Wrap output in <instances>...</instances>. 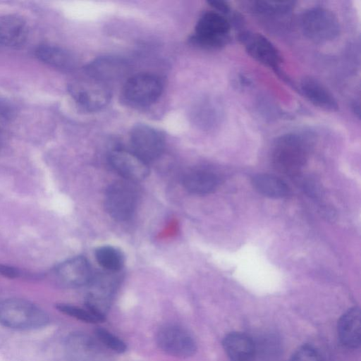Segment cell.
<instances>
[{
	"mask_svg": "<svg viewBox=\"0 0 361 361\" xmlns=\"http://www.w3.org/2000/svg\"><path fill=\"white\" fill-rule=\"evenodd\" d=\"M48 314L33 303L10 298L0 302V323L11 329L26 330L46 326Z\"/></svg>",
	"mask_w": 361,
	"mask_h": 361,
	"instance_id": "1",
	"label": "cell"
},
{
	"mask_svg": "<svg viewBox=\"0 0 361 361\" xmlns=\"http://www.w3.org/2000/svg\"><path fill=\"white\" fill-rule=\"evenodd\" d=\"M308 145L300 135L290 133L274 142L272 161L277 170L288 176L298 174L307 161Z\"/></svg>",
	"mask_w": 361,
	"mask_h": 361,
	"instance_id": "2",
	"label": "cell"
},
{
	"mask_svg": "<svg viewBox=\"0 0 361 361\" xmlns=\"http://www.w3.org/2000/svg\"><path fill=\"white\" fill-rule=\"evenodd\" d=\"M300 26L306 37L315 42H326L337 37L340 24L331 10L314 7L306 10L300 18Z\"/></svg>",
	"mask_w": 361,
	"mask_h": 361,
	"instance_id": "3",
	"label": "cell"
},
{
	"mask_svg": "<svg viewBox=\"0 0 361 361\" xmlns=\"http://www.w3.org/2000/svg\"><path fill=\"white\" fill-rule=\"evenodd\" d=\"M229 31V22L222 14L217 11H208L198 20L190 41L202 48H220L228 39Z\"/></svg>",
	"mask_w": 361,
	"mask_h": 361,
	"instance_id": "4",
	"label": "cell"
},
{
	"mask_svg": "<svg viewBox=\"0 0 361 361\" xmlns=\"http://www.w3.org/2000/svg\"><path fill=\"white\" fill-rule=\"evenodd\" d=\"M162 90V82L157 76L142 73L128 78L123 87L122 95L128 104L145 107L157 102Z\"/></svg>",
	"mask_w": 361,
	"mask_h": 361,
	"instance_id": "5",
	"label": "cell"
},
{
	"mask_svg": "<svg viewBox=\"0 0 361 361\" xmlns=\"http://www.w3.org/2000/svg\"><path fill=\"white\" fill-rule=\"evenodd\" d=\"M137 192L130 181H116L111 184L105 194L104 204L109 214L119 221L130 219L135 210Z\"/></svg>",
	"mask_w": 361,
	"mask_h": 361,
	"instance_id": "6",
	"label": "cell"
},
{
	"mask_svg": "<svg viewBox=\"0 0 361 361\" xmlns=\"http://www.w3.org/2000/svg\"><path fill=\"white\" fill-rule=\"evenodd\" d=\"M68 92L73 100L88 111L104 109L111 98L108 85L92 78L70 84Z\"/></svg>",
	"mask_w": 361,
	"mask_h": 361,
	"instance_id": "7",
	"label": "cell"
},
{
	"mask_svg": "<svg viewBox=\"0 0 361 361\" xmlns=\"http://www.w3.org/2000/svg\"><path fill=\"white\" fill-rule=\"evenodd\" d=\"M156 342L165 353L178 358H188L197 351L193 337L185 329L175 324L161 327L157 333Z\"/></svg>",
	"mask_w": 361,
	"mask_h": 361,
	"instance_id": "8",
	"label": "cell"
},
{
	"mask_svg": "<svg viewBox=\"0 0 361 361\" xmlns=\"http://www.w3.org/2000/svg\"><path fill=\"white\" fill-rule=\"evenodd\" d=\"M130 140L133 152L147 163L159 158L164 149L163 134L145 124H137L132 128Z\"/></svg>",
	"mask_w": 361,
	"mask_h": 361,
	"instance_id": "9",
	"label": "cell"
},
{
	"mask_svg": "<svg viewBox=\"0 0 361 361\" xmlns=\"http://www.w3.org/2000/svg\"><path fill=\"white\" fill-rule=\"evenodd\" d=\"M109 161L114 170L130 182L142 180L149 173L148 163L133 152L114 149L111 152Z\"/></svg>",
	"mask_w": 361,
	"mask_h": 361,
	"instance_id": "10",
	"label": "cell"
},
{
	"mask_svg": "<svg viewBox=\"0 0 361 361\" xmlns=\"http://www.w3.org/2000/svg\"><path fill=\"white\" fill-rule=\"evenodd\" d=\"M247 52L261 63L278 68L282 63V56L275 45L259 33L246 32L240 37Z\"/></svg>",
	"mask_w": 361,
	"mask_h": 361,
	"instance_id": "11",
	"label": "cell"
},
{
	"mask_svg": "<svg viewBox=\"0 0 361 361\" xmlns=\"http://www.w3.org/2000/svg\"><path fill=\"white\" fill-rule=\"evenodd\" d=\"M59 279L66 286L77 288L90 284L93 274L88 260L82 256H77L59 264L56 269Z\"/></svg>",
	"mask_w": 361,
	"mask_h": 361,
	"instance_id": "12",
	"label": "cell"
},
{
	"mask_svg": "<svg viewBox=\"0 0 361 361\" xmlns=\"http://www.w3.org/2000/svg\"><path fill=\"white\" fill-rule=\"evenodd\" d=\"M337 331L339 341L343 345L352 349L360 347L361 313L359 307H352L341 317L338 322Z\"/></svg>",
	"mask_w": 361,
	"mask_h": 361,
	"instance_id": "13",
	"label": "cell"
},
{
	"mask_svg": "<svg viewBox=\"0 0 361 361\" xmlns=\"http://www.w3.org/2000/svg\"><path fill=\"white\" fill-rule=\"evenodd\" d=\"M28 29L25 20L17 15L0 16V44L17 48L22 46L27 37Z\"/></svg>",
	"mask_w": 361,
	"mask_h": 361,
	"instance_id": "14",
	"label": "cell"
},
{
	"mask_svg": "<svg viewBox=\"0 0 361 361\" xmlns=\"http://www.w3.org/2000/svg\"><path fill=\"white\" fill-rule=\"evenodd\" d=\"M300 89L305 97L314 106L328 111L338 109L336 98L318 80L312 77L304 78L300 82Z\"/></svg>",
	"mask_w": 361,
	"mask_h": 361,
	"instance_id": "15",
	"label": "cell"
},
{
	"mask_svg": "<svg viewBox=\"0 0 361 361\" xmlns=\"http://www.w3.org/2000/svg\"><path fill=\"white\" fill-rule=\"evenodd\" d=\"M85 69L90 78L107 84L124 75L126 64L118 58L105 56L91 62Z\"/></svg>",
	"mask_w": 361,
	"mask_h": 361,
	"instance_id": "16",
	"label": "cell"
},
{
	"mask_svg": "<svg viewBox=\"0 0 361 361\" xmlns=\"http://www.w3.org/2000/svg\"><path fill=\"white\" fill-rule=\"evenodd\" d=\"M224 349L231 361H251L255 354V345L248 335L232 332L223 340Z\"/></svg>",
	"mask_w": 361,
	"mask_h": 361,
	"instance_id": "17",
	"label": "cell"
},
{
	"mask_svg": "<svg viewBox=\"0 0 361 361\" xmlns=\"http://www.w3.org/2000/svg\"><path fill=\"white\" fill-rule=\"evenodd\" d=\"M66 348L72 361H91L99 353L97 343L83 334L71 335L67 339Z\"/></svg>",
	"mask_w": 361,
	"mask_h": 361,
	"instance_id": "18",
	"label": "cell"
},
{
	"mask_svg": "<svg viewBox=\"0 0 361 361\" xmlns=\"http://www.w3.org/2000/svg\"><path fill=\"white\" fill-rule=\"evenodd\" d=\"M183 184L190 193L203 195L214 192L219 184V179L212 172L196 170L184 176Z\"/></svg>",
	"mask_w": 361,
	"mask_h": 361,
	"instance_id": "19",
	"label": "cell"
},
{
	"mask_svg": "<svg viewBox=\"0 0 361 361\" xmlns=\"http://www.w3.org/2000/svg\"><path fill=\"white\" fill-rule=\"evenodd\" d=\"M39 60L55 68L71 70L75 64L73 56L68 51L56 46L42 44L35 50Z\"/></svg>",
	"mask_w": 361,
	"mask_h": 361,
	"instance_id": "20",
	"label": "cell"
},
{
	"mask_svg": "<svg viewBox=\"0 0 361 361\" xmlns=\"http://www.w3.org/2000/svg\"><path fill=\"white\" fill-rule=\"evenodd\" d=\"M252 183L259 193L271 198H283L289 192L288 187L283 180L270 174L259 173L254 176Z\"/></svg>",
	"mask_w": 361,
	"mask_h": 361,
	"instance_id": "21",
	"label": "cell"
},
{
	"mask_svg": "<svg viewBox=\"0 0 361 361\" xmlns=\"http://www.w3.org/2000/svg\"><path fill=\"white\" fill-rule=\"evenodd\" d=\"M95 259L99 265L110 272L121 270L124 264L122 252L112 246H101L95 250Z\"/></svg>",
	"mask_w": 361,
	"mask_h": 361,
	"instance_id": "22",
	"label": "cell"
},
{
	"mask_svg": "<svg viewBox=\"0 0 361 361\" xmlns=\"http://www.w3.org/2000/svg\"><path fill=\"white\" fill-rule=\"evenodd\" d=\"M56 307L63 314L85 322L96 324L105 321V317L92 312L86 307L81 308L68 304H59Z\"/></svg>",
	"mask_w": 361,
	"mask_h": 361,
	"instance_id": "23",
	"label": "cell"
},
{
	"mask_svg": "<svg viewBox=\"0 0 361 361\" xmlns=\"http://www.w3.org/2000/svg\"><path fill=\"white\" fill-rule=\"evenodd\" d=\"M95 336L99 343L115 353H123L127 350L123 340L105 329H97Z\"/></svg>",
	"mask_w": 361,
	"mask_h": 361,
	"instance_id": "24",
	"label": "cell"
},
{
	"mask_svg": "<svg viewBox=\"0 0 361 361\" xmlns=\"http://www.w3.org/2000/svg\"><path fill=\"white\" fill-rule=\"evenodd\" d=\"M290 361H324L321 353L311 345L300 347L292 355Z\"/></svg>",
	"mask_w": 361,
	"mask_h": 361,
	"instance_id": "25",
	"label": "cell"
},
{
	"mask_svg": "<svg viewBox=\"0 0 361 361\" xmlns=\"http://www.w3.org/2000/svg\"><path fill=\"white\" fill-rule=\"evenodd\" d=\"M255 8L259 13L267 14L284 13L291 8L290 3H276L268 1H258Z\"/></svg>",
	"mask_w": 361,
	"mask_h": 361,
	"instance_id": "26",
	"label": "cell"
},
{
	"mask_svg": "<svg viewBox=\"0 0 361 361\" xmlns=\"http://www.w3.org/2000/svg\"><path fill=\"white\" fill-rule=\"evenodd\" d=\"M208 4L211 5L215 10L218 11L217 12L219 13H227L230 8L228 5L222 1H209Z\"/></svg>",
	"mask_w": 361,
	"mask_h": 361,
	"instance_id": "27",
	"label": "cell"
},
{
	"mask_svg": "<svg viewBox=\"0 0 361 361\" xmlns=\"http://www.w3.org/2000/svg\"><path fill=\"white\" fill-rule=\"evenodd\" d=\"M0 274L9 278H14L19 275V272L13 267L0 264Z\"/></svg>",
	"mask_w": 361,
	"mask_h": 361,
	"instance_id": "28",
	"label": "cell"
},
{
	"mask_svg": "<svg viewBox=\"0 0 361 361\" xmlns=\"http://www.w3.org/2000/svg\"><path fill=\"white\" fill-rule=\"evenodd\" d=\"M1 134H0V147H1Z\"/></svg>",
	"mask_w": 361,
	"mask_h": 361,
	"instance_id": "29",
	"label": "cell"
}]
</instances>
